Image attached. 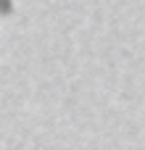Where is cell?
<instances>
[{"instance_id": "obj_1", "label": "cell", "mask_w": 145, "mask_h": 150, "mask_svg": "<svg viewBox=\"0 0 145 150\" xmlns=\"http://www.w3.org/2000/svg\"><path fill=\"white\" fill-rule=\"evenodd\" d=\"M13 13V0H0V18Z\"/></svg>"}]
</instances>
